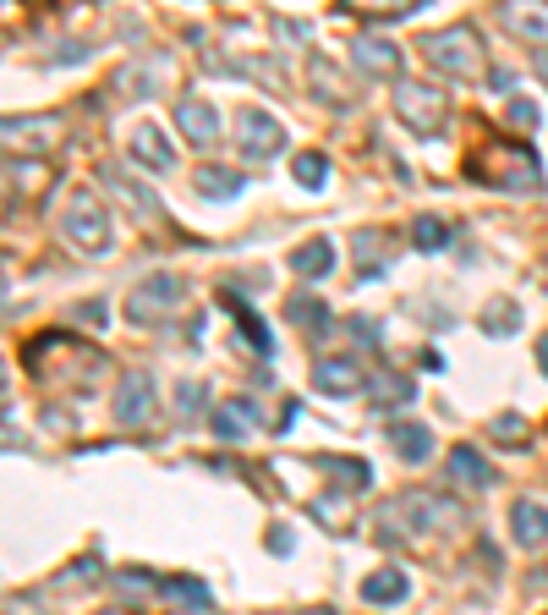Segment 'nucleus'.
Masks as SVG:
<instances>
[{
	"mask_svg": "<svg viewBox=\"0 0 548 615\" xmlns=\"http://www.w3.org/2000/svg\"><path fill=\"white\" fill-rule=\"evenodd\" d=\"M22 374L50 390H94V379L105 374V352L66 330H44L22 346Z\"/></svg>",
	"mask_w": 548,
	"mask_h": 615,
	"instance_id": "1",
	"label": "nucleus"
},
{
	"mask_svg": "<svg viewBox=\"0 0 548 615\" xmlns=\"http://www.w3.org/2000/svg\"><path fill=\"white\" fill-rule=\"evenodd\" d=\"M466 176L483 181V187H499V192H538L544 187V159L527 144L488 138V144H477L466 154Z\"/></svg>",
	"mask_w": 548,
	"mask_h": 615,
	"instance_id": "2",
	"label": "nucleus"
},
{
	"mask_svg": "<svg viewBox=\"0 0 548 615\" xmlns=\"http://www.w3.org/2000/svg\"><path fill=\"white\" fill-rule=\"evenodd\" d=\"M422 55H428L433 72H444V77H455V83H483V77H488V44H483L477 28H466V22L422 33Z\"/></svg>",
	"mask_w": 548,
	"mask_h": 615,
	"instance_id": "3",
	"label": "nucleus"
},
{
	"mask_svg": "<svg viewBox=\"0 0 548 615\" xmlns=\"http://www.w3.org/2000/svg\"><path fill=\"white\" fill-rule=\"evenodd\" d=\"M61 231H66V242H72L77 253H88V259L110 253V242H116V231H110V209L99 204V192H94V187H77V192H66Z\"/></svg>",
	"mask_w": 548,
	"mask_h": 615,
	"instance_id": "4",
	"label": "nucleus"
},
{
	"mask_svg": "<svg viewBox=\"0 0 548 615\" xmlns=\"http://www.w3.org/2000/svg\"><path fill=\"white\" fill-rule=\"evenodd\" d=\"M390 105H396V116H401V127H407L411 138H439L450 127V100L433 83H407L401 77L396 94H390Z\"/></svg>",
	"mask_w": 548,
	"mask_h": 615,
	"instance_id": "5",
	"label": "nucleus"
},
{
	"mask_svg": "<svg viewBox=\"0 0 548 615\" xmlns=\"http://www.w3.org/2000/svg\"><path fill=\"white\" fill-rule=\"evenodd\" d=\"M181 303H187V281L181 275H148V281H137L133 298H127V319L133 324H159Z\"/></svg>",
	"mask_w": 548,
	"mask_h": 615,
	"instance_id": "6",
	"label": "nucleus"
},
{
	"mask_svg": "<svg viewBox=\"0 0 548 615\" xmlns=\"http://www.w3.org/2000/svg\"><path fill=\"white\" fill-rule=\"evenodd\" d=\"M61 144H66V116H55V111L6 122V149L11 154H55Z\"/></svg>",
	"mask_w": 548,
	"mask_h": 615,
	"instance_id": "7",
	"label": "nucleus"
},
{
	"mask_svg": "<svg viewBox=\"0 0 548 615\" xmlns=\"http://www.w3.org/2000/svg\"><path fill=\"white\" fill-rule=\"evenodd\" d=\"M50 187H55V170L44 154H6V209L39 204Z\"/></svg>",
	"mask_w": 548,
	"mask_h": 615,
	"instance_id": "8",
	"label": "nucleus"
},
{
	"mask_svg": "<svg viewBox=\"0 0 548 615\" xmlns=\"http://www.w3.org/2000/svg\"><path fill=\"white\" fill-rule=\"evenodd\" d=\"M154 374L148 368H127L122 374V385H116V402H110V413H116V424H127V429H137V424H148L154 418Z\"/></svg>",
	"mask_w": 548,
	"mask_h": 615,
	"instance_id": "9",
	"label": "nucleus"
},
{
	"mask_svg": "<svg viewBox=\"0 0 548 615\" xmlns=\"http://www.w3.org/2000/svg\"><path fill=\"white\" fill-rule=\"evenodd\" d=\"M236 149L247 154V159H270V154L285 149V127L274 122L270 111L247 105V111L236 116Z\"/></svg>",
	"mask_w": 548,
	"mask_h": 615,
	"instance_id": "10",
	"label": "nucleus"
},
{
	"mask_svg": "<svg viewBox=\"0 0 548 615\" xmlns=\"http://www.w3.org/2000/svg\"><path fill=\"white\" fill-rule=\"evenodd\" d=\"M499 22L527 50H548V0H499Z\"/></svg>",
	"mask_w": 548,
	"mask_h": 615,
	"instance_id": "11",
	"label": "nucleus"
},
{
	"mask_svg": "<svg viewBox=\"0 0 548 615\" xmlns=\"http://www.w3.org/2000/svg\"><path fill=\"white\" fill-rule=\"evenodd\" d=\"M313 390L318 396H362L368 390V374H362V363H351V357H318L313 363Z\"/></svg>",
	"mask_w": 548,
	"mask_h": 615,
	"instance_id": "12",
	"label": "nucleus"
},
{
	"mask_svg": "<svg viewBox=\"0 0 548 615\" xmlns=\"http://www.w3.org/2000/svg\"><path fill=\"white\" fill-rule=\"evenodd\" d=\"M351 61H357L368 77H379V83H401V50H396L390 39H379V33L351 39Z\"/></svg>",
	"mask_w": 548,
	"mask_h": 615,
	"instance_id": "13",
	"label": "nucleus"
},
{
	"mask_svg": "<svg viewBox=\"0 0 548 615\" xmlns=\"http://www.w3.org/2000/svg\"><path fill=\"white\" fill-rule=\"evenodd\" d=\"M176 127H181V138H187L192 149H214V144H220V116H214V105L198 100V94H187V100L176 105Z\"/></svg>",
	"mask_w": 548,
	"mask_h": 615,
	"instance_id": "14",
	"label": "nucleus"
},
{
	"mask_svg": "<svg viewBox=\"0 0 548 615\" xmlns=\"http://www.w3.org/2000/svg\"><path fill=\"white\" fill-rule=\"evenodd\" d=\"M133 159L143 170H154V176H165V170H176V144L165 138V127H154V122H137L133 127Z\"/></svg>",
	"mask_w": 548,
	"mask_h": 615,
	"instance_id": "15",
	"label": "nucleus"
},
{
	"mask_svg": "<svg viewBox=\"0 0 548 615\" xmlns=\"http://www.w3.org/2000/svg\"><path fill=\"white\" fill-rule=\"evenodd\" d=\"M396 505H401V511L411 517V522H407L411 533H439V528L461 522V511H455L450 500H439V494H422V489H417V494H401Z\"/></svg>",
	"mask_w": 548,
	"mask_h": 615,
	"instance_id": "16",
	"label": "nucleus"
},
{
	"mask_svg": "<svg viewBox=\"0 0 548 615\" xmlns=\"http://www.w3.org/2000/svg\"><path fill=\"white\" fill-rule=\"evenodd\" d=\"M510 539L521 544V550H544L548 544V505L544 500H516L510 505Z\"/></svg>",
	"mask_w": 548,
	"mask_h": 615,
	"instance_id": "17",
	"label": "nucleus"
},
{
	"mask_svg": "<svg viewBox=\"0 0 548 615\" xmlns=\"http://www.w3.org/2000/svg\"><path fill=\"white\" fill-rule=\"evenodd\" d=\"M335 259H340V253H335V242H329V237H307V242H302L285 264H291V275H302V281H324V275L335 270Z\"/></svg>",
	"mask_w": 548,
	"mask_h": 615,
	"instance_id": "18",
	"label": "nucleus"
},
{
	"mask_svg": "<svg viewBox=\"0 0 548 615\" xmlns=\"http://www.w3.org/2000/svg\"><path fill=\"white\" fill-rule=\"evenodd\" d=\"M450 478L466 483V489H494V467H488V457L477 446H455L450 451Z\"/></svg>",
	"mask_w": 548,
	"mask_h": 615,
	"instance_id": "19",
	"label": "nucleus"
},
{
	"mask_svg": "<svg viewBox=\"0 0 548 615\" xmlns=\"http://www.w3.org/2000/svg\"><path fill=\"white\" fill-rule=\"evenodd\" d=\"M253 429H259V402H242V396H236V402H225V407L214 413V435H220V440H247Z\"/></svg>",
	"mask_w": 548,
	"mask_h": 615,
	"instance_id": "20",
	"label": "nucleus"
},
{
	"mask_svg": "<svg viewBox=\"0 0 548 615\" xmlns=\"http://www.w3.org/2000/svg\"><path fill=\"white\" fill-rule=\"evenodd\" d=\"M346 17H362V22H396V17H411L417 6L428 0H335Z\"/></svg>",
	"mask_w": 548,
	"mask_h": 615,
	"instance_id": "21",
	"label": "nucleus"
},
{
	"mask_svg": "<svg viewBox=\"0 0 548 615\" xmlns=\"http://www.w3.org/2000/svg\"><path fill=\"white\" fill-rule=\"evenodd\" d=\"M368 396H373L379 413H396V407H407L411 396H417V385H411L407 374H390V368H384V374L368 379Z\"/></svg>",
	"mask_w": 548,
	"mask_h": 615,
	"instance_id": "22",
	"label": "nucleus"
},
{
	"mask_svg": "<svg viewBox=\"0 0 548 615\" xmlns=\"http://www.w3.org/2000/svg\"><path fill=\"white\" fill-rule=\"evenodd\" d=\"M390 446L401 461H428L433 457V429L428 424H390Z\"/></svg>",
	"mask_w": 548,
	"mask_h": 615,
	"instance_id": "23",
	"label": "nucleus"
},
{
	"mask_svg": "<svg viewBox=\"0 0 548 615\" xmlns=\"http://www.w3.org/2000/svg\"><path fill=\"white\" fill-rule=\"evenodd\" d=\"M407 594H411V583L401 566H384V572H373V577L362 583V600H368V605H401Z\"/></svg>",
	"mask_w": 548,
	"mask_h": 615,
	"instance_id": "24",
	"label": "nucleus"
},
{
	"mask_svg": "<svg viewBox=\"0 0 548 615\" xmlns=\"http://www.w3.org/2000/svg\"><path fill=\"white\" fill-rule=\"evenodd\" d=\"M192 192H198V198H236V192H242V170H225V165H198Z\"/></svg>",
	"mask_w": 548,
	"mask_h": 615,
	"instance_id": "25",
	"label": "nucleus"
},
{
	"mask_svg": "<svg viewBox=\"0 0 548 615\" xmlns=\"http://www.w3.org/2000/svg\"><path fill=\"white\" fill-rule=\"evenodd\" d=\"M105 187L116 192V198H127L143 220H165V204L148 192V187H137V181H127V176H116V170H105Z\"/></svg>",
	"mask_w": 548,
	"mask_h": 615,
	"instance_id": "26",
	"label": "nucleus"
},
{
	"mask_svg": "<svg viewBox=\"0 0 548 615\" xmlns=\"http://www.w3.org/2000/svg\"><path fill=\"white\" fill-rule=\"evenodd\" d=\"M159 594L176 600L181 611H209V605H214V594H209L198 577H159Z\"/></svg>",
	"mask_w": 548,
	"mask_h": 615,
	"instance_id": "27",
	"label": "nucleus"
},
{
	"mask_svg": "<svg viewBox=\"0 0 548 615\" xmlns=\"http://www.w3.org/2000/svg\"><path fill=\"white\" fill-rule=\"evenodd\" d=\"M324 472H335L340 489H368V483H373V467L357 457H324Z\"/></svg>",
	"mask_w": 548,
	"mask_h": 615,
	"instance_id": "28",
	"label": "nucleus"
},
{
	"mask_svg": "<svg viewBox=\"0 0 548 615\" xmlns=\"http://www.w3.org/2000/svg\"><path fill=\"white\" fill-rule=\"evenodd\" d=\"M450 226L439 220V215H417V226H411V242L422 248V253H439V248H450Z\"/></svg>",
	"mask_w": 548,
	"mask_h": 615,
	"instance_id": "29",
	"label": "nucleus"
},
{
	"mask_svg": "<svg viewBox=\"0 0 548 615\" xmlns=\"http://www.w3.org/2000/svg\"><path fill=\"white\" fill-rule=\"evenodd\" d=\"M291 176H296V187H307V192H318L324 181H329V159L318 149H307V154H296V165H291Z\"/></svg>",
	"mask_w": 548,
	"mask_h": 615,
	"instance_id": "30",
	"label": "nucleus"
},
{
	"mask_svg": "<svg viewBox=\"0 0 548 615\" xmlns=\"http://www.w3.org/2000/svg\"><path fill=\"white\" fill-rule=\"evenodd\" d=\"M285 319H291V324H302V330H324V324H329V303H318V298H307V292H302V298H291V303H285Z\"/></svg>",
	"mask_w": 548,
	"mask_h": 615,
	"instance_id": "31",
	"label": "nucleus"
},
{
	"mask_svg": "<svg viewBox=\"0 0 548 615\" xmlns=\"http://www.w3.org/2000/svg\"><path fill=\"white\" fill-rule=\"evenodd\" d=\"M231 313H236V324L247 330V341H253V352H259V357H270V352H274V335H270V324H264V319H259V313H253V308H247V303H231Z\"/></svg>",
	"mask_w": 548,
	"mask_h": 615,
	"instance_id": "32",
	"label": "nucleus"
},
{
	"mask_svg": "<svg viewBox=\"0 0 548 615\" xmlns=\"http://www.w3.org/2000/svg\"><path fill=\"white\" fill-rule=\"evenodd\" d=\"M494 440H499L505 451H527V446H533V435H527V418H516V413L494 418Z\"/></svg>",
	"mask_w": 548,
	"mask_h": 615,
	"instance_id": "33",
	"label": "nucleus"
},
{
	"mask_svg": "<svg viewBox=\"0 0 548 615\" xmlns=\"http://www.w3.org/2000/svg\"><path fill=\"white\" fill-rule=\"evenodd\" d=\"M483 330H488V335H516V330H521V308L494 303L488 313H483Z\"/></svg>",
	"mask_w": 548,
	"mask_h": 615,
	"instance_id": "34",
	"label": "nucleus"
},
{
	"mask_svg": "<svg viewBox=\"0 0 548 615\" xmlns=\"http://www.w3.org/2000/svg\"><path fill=\"white\" fill-rule=\"evenodd\" d=\"M313 83H318V100H329V105H351V94H346V88H335V83H340V72H335V66L313 61Z\"/></svg>",
	"mask_w": 548,
	"mask_h": 615,
	"instance_id": "35",
	"label": "nucleus"
},
{
	"mask_svg": "<svg viewBox=\"0 0 548 615\" xmlns=\"http://www.w3.org/2000/svg\"><path fill=\"white\" fill-rule=\"evenodd\" d=\"M203 402H209V385H198V379H181V385H176V413H181V418H192Z\"/></svg>",
	"mask_w": 548,
	"mask_h": 615,
	"instance_id": "36",
	"label": "nucleus"
},
{
	"mask_svg": "<svg viewBox=\"0 0 548 615\" xmlns=\"http://www.w3.org/2000/svg\"><path fill=\"white\" fill-rule=\"evenodd\" d=\"M99 583V561H77V572H61L55 588H94Z\"/></svg>",
	"mask_w": 548,
	"mask_h": 615,
	"instance_id": "37",
	"label": "nucleus"
},
{
	"mask_svg": "<svg viewBox=\"0 0 548 615\" xmlns=\"http://www.w3.org/2000/svg\"><path fill=\"white\" fill-rule=\"evenodd\" d=\"M357 248L368 253V259H362V275H379V270H384V259H379V253H384V237L362 231V237H357Z\"/></svg>",
	"mask_w": 548,
	"mask_h": 615,
	"instance_id": "38",
	"label": "nucleus"
},
{
	"mask_svg": "<svg viewBox=\"0 0 548 615\" xmlns=\"http://www.w3.org/2000/svg\"><path fill=\"white\" fill-rule=\"evenodd\" d=\"M505 116H510V127H521V133H533V127H538V105H533V100H510V105H505Z\"/></svg>",
	"mask_w": 548,
	"mask_h": 615,
	"instance_id": "39",
	"label": "nucleus"
},
{
	"mask_svg": "<svg viewBox=\"0 0 548 615\" xmlns=\"http://www.w3.org/2000/svg\"><path fill=\"white\" fill-rule=\"evenodd\" d=\"M77 319H88V324H99V319H105V308H99V303H83V308H77Z\"/></svg>",
	"mask_w": 548,
	"mask_h": 615,
	"instance_id": "40",
	"label": "nucleus"
},
{
	"mask_svg": "<svg viewBox=\"0 0 548 615\" xmlns=\"http://www.w3.org/2000/svg\"><path fill=\"white\" fill-rule=\"evenodd\" d=\"M270 550L274 555H291V533H270Z\"/></svg>",
	"mask_w": 548,
	"mask_h": 615,
	"instance_id": "41",
	"label": "nucleus"
},
{
	"mask_svg": "<svg viewBox=\"0 0 548 615\" xmlns=\"http://www.w3.org/2000/svg\"><path fill=\"white\" fill-rule=\"evenodd\" d=\"M538 368L548 374V335H544V346H538Z\"/></svg>",
	"mask_w": 548,
	"mask_h": 615,
	"instance_id": "42",
	"label": "nucleus"
},
{
	"mask_svg": "<svg viewBox=\"0 0 548 615\" xmlns=\"http://www.w3.org/2000/svg\"><path fill=\"white\" fill-rule=\"evenodd\" d=\"M544 77H548V50H544Z\"/></svg>",
	"mask_w": 548,
	"mask_h": 615,
	"instance_id": "43",
	"label": "nucleus"
}]
</instances>
